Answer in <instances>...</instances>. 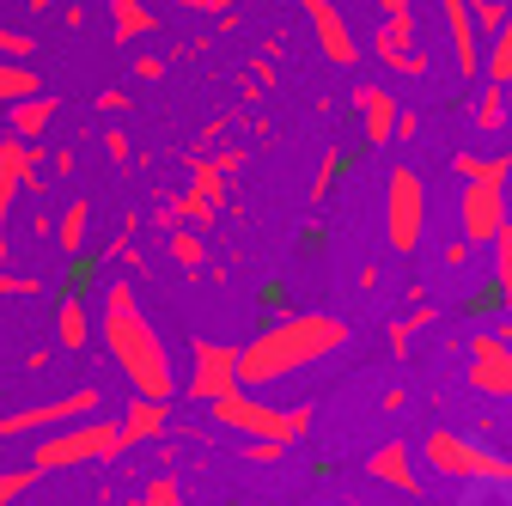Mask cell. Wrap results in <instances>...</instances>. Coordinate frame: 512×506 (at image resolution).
<instances>
[{
	"label": "cell",
	"instance_id": "obj_1",
	"mask_svg": "<svg viewBox=\"0 0 512 506\" xmlns=\"http://www.w3.org/2000/svg\"><path fill=\"white\" fill-rule=\"evenodd\" d=\"M98 330H104V354L116 360V372L135 385L141 397H165L177 391V372H171V354L153 330V318L141 311V293L128 281H110L104 287V311H98Z\"/></svg>",
	"mask_w": 512,
	"mask_h": 506
},
{
	"label": "cell",
	"instance_id": "obj_2",
	"mask_svg": "<svg viewBox=\"0 0 512 506\" xmlns=\"http://www.w3.org/2000/svg\"><path fill=\"white\" fill-rule=\"evenodd\" d=\"M348 342V324L330 318V311H299V318H281L269 330H256L244 348H238V385L263 391V385H281L287 372H305L324 354H336Z\"/></svg>",
	"mask_w": 512,
	"mask_h": 506
},
{
	"label": "cell",
	"instance_id": "obj_3",
	"mask_svg": "<svg viewBox=\"0 0 512 506\" xmlns=\"http://www.w3.org/2000/svg\"><path fill=\"white\" fill-rule=\"evenodd\" d=\"M452 171H464V202H458V220H464V238L470 244H494L500 226L512 220V153H458Z\"/></svg>",
	"mask_w": 512,
	"mask_h": 506
},
{
	"label": "cell",
	"instance_id": "obj_4",
	"mask_svg": "<svg viewBox=\"0 0 512 506\" xmlns=\"http://www.w3.org/2000/svg\"><path fill=\"white\" fill-rule=\"evenodd\" d=\"M214 409V421L220 427H232L238 439H269V446H299V439L311 433V403H293V409H275V403H263L250 385H238V391H226V397H214L208 403Z\"/></svg>",
	"mask_w": 512,
	"mask_h": 506
},
{
	"label": "cell",
	"instance_id": "obj_5",
	"mask_svg": "<svg viewBox=\"0 0 512 506\" xmlns=\"http://www.w3.org/2000/svg\"><path fill=\"white\" fill-rule=\"evenodd\" d=\"M122 452V421H68V427H55V433H37V452L31 464L49 476V470H74V464H110Z\"/></svg>",
	"mask_w": 512,
	"mask_h": 506
},
{
	"label": "cell",
	"instance_id": "obj_6",
	"mask_svg": "<svg viewBox=\"0 0 512 506\" xmlns=\"http://www.w3.org/2000/svg\"><path fill=\"white\" fill-rule=\"evenodd\" d=\"M421 458L433 476H452V482H512V458L470 439V433H458V427H433L421 439Z\"/></svg>",
	"mask_w": 512,
	"mask_h": 506
},
{
	"label": "cell",
	"instance_id": "obj_7",
	"mask_svg": "<svg viewBox=\"0 0 512 506\" xmlns=\"http://www.w3.org/2000/svg\"><path fill=\"white\" fill-rule=\"evenodd\" d=\"M421 226H427V183H421V171L397 165L391 183H384V244L409 257L421 244Z\"/></svg>",
	"mask_w": 512,
	"mask_h": 506
},
{
	"label": "cell",
	"instance_id": "obj_8",
	"mask_svg": "<svg viewBox=\"0 0 512 506\" xmlns=\"http://www.w3.org/2000/svg\"><path fill=\"white\" fill-rule=\"evenodd\" d=\"M104 409V391L98 385H80V391H61L49 403H31V409H13L7 421H0V439H37V433H55L68 421H86Z\"/></svg>",
	"mask_w": 512,
	"mask_h": 506
},
{
	"label": "cell",
	"instance_id": "obj_9",
	"mask_svg": "<svg viewBox=\"0 0 512 506\" xmlns=\"http://www.w3.org/2000/svg\"><path fill=\"white\" fill-rule=\"evenodd\" d=\"M372 49L384 61V74H403V80H421L427 74V49H421V31H415V13H384Z\"/></svg>",
	"mask_w": 512,
	"mask_h": 506
},
{
	"label": "cell",
	"instance_id": "obj_10",
	"mask_svg": "<svg viewBox=\"0 0 512 506\" xmlns=\"http://www.w3.org/2000/svg\"><path fill=\"white\" fill-rule=\"evenodd\" d=\"M43 153L19 135H0V257H7V220H13V202L25 183H43Z\"/></svg>",
	"mask_w": 512,
	"mask_h": 506
},
{
	"label": "cell",
	"instance_id": "obj_11",
	"mask_svg": "<svg viewBox=\"0 0 512 506\" xmlns=\"http://www.w3.org/2000/svg\"><path fill=\"white\" fill-rule=\"evenodd\" d=\"M226 391H238V348H226V342H189V397L214 403Z\"/></svg>",
	"mask_w": 512,
	"mask_h": 506
},
{
	"label": "cell",
	"instance_id": "obj_12",
	"mask_svg": "<svg viewBox=\"0 0 512 506\" xmlns=\"http://www.w3.org/2000/svg\"><path fill=\"white\" fill-rule=\"evenodd\" d=\"M470 391L482 397H512V342L476 330L470 336Z\"/></svg>",
	"mask_w": 512,
	"mask_h": 506
},
{
	"label": "cell",
	"instance_id": "obj_13",
	"mask_svg": "<svg viewBox=\"0 0 512 506\" xmlns=\"http://www.w3.org/2000/svg\"><path fill=\"white\" fill-rule=\"evenodd\" d=\"M299 7H305V19L317 31V49H324L336 68H354V61H360V37H354L348 13L336 7V0H299Z\"/></svg>",
	"mask_w": 512,
	"mask_h": 506
},
{
	"label": "cell",
	"instance_id": "obj_14",
	"mask_svg": "<svg viewBox=\"0 0 512 506\" xmlns=\"http://www.w3.org/2000/svg\"><path fill=\"white\" fill-rule=\"evenodd\" d=\"M439 19H445V37H452V61H458V74H464V80H476V74H482L476 0H439Z\"/></svg>",
	"mask_w": 512,
	"mask_h": 506
},
{
	"label": "cell",
	"instance_id": "obj_15",
	"mask_svg": "<svg viewBox=\"0 0 512 506\" xmlns=\"http://www.w3.org/2000/svg\"><path fill=\"white\" fill-rule=\"evenodd\" d=\"M354 110H360V135H366L372 147L397 141V116H403V110H397V98L384 92V86H372V80H366V86L354 92Z\"/></svg>",
	"mask_w": 512,
	"mask_h": 506
},
{
	"label": "cell",
	"instance_id": "obj_16",
	"mask_svg": "<svg viewBox=\"0 0 512 506\" xmlns=\"http://www.w3.org/2000/svg\"><path fill=\"white\" fill-rule=\"evenodd\" d=\"M366 476L384 482V488H403V494H421V476H415V452L403 439H384V446L366 458Z\"/></svg>",
	"mask_w": 512,
	"mask_h": 506
},
{
	"label": "cell",
	"instance_id": "obj_17",
	"mask_svg": "<svg viewBox=\"0 0 512 506\" xmlns=\"http://www.w3.org/2000/svg\"><path fill=\"white\" fill-rule=\"evenodd\" d=\"M159 433H171V403L135 391V403L122 409V446H147V439H159Z\"/></svg>",
	"mask_w": 512,
	"mask_h": 506
},
{
	"label": "cell",
	"instance_id": "obj_18",
	"mask_svg": "<svg viewBox=\"0 0 512 506\" xmlns=\"http://www.w3.org/2000/svg\"><path fill=\"white\" fill-rule=\"evenodd\" d=\"M55 342L61 348H92V305H86V293H61L55 299Z\"/></svg>",
	"mask_w": 512,
	"mask_h": 506
},
{
	"label": "cell",
	"instance_id": "obj_19",
	"mask_svg": "<svg viewBox=\"0 0 512 506\" xmlns=\"http://www.w3.org/2000/svg\"><path fill=\"white\" fill-rule=\"evenodd\" d=\"M55 244H61V257H68V263L86 257V244H92V202H68V214L55 220Z\"/></svg>",
	"mask_w": 512,
	"mask_h": 506
},
{
	"label": "cell",
	"instance_id": "obj_20",
	"mask_svg": "<svg viewBox=\"0 0 512 506\" xmlns=\"http://www.w3.org/2000/svg\"><path fill=\"white\" fill-rule=\"evenodd\" d=\"M470 122H476L482 135H506V129H512V104H506V86L482 80V92H476V110H470Z\"/></svg>",
	"mask_w": 512,
	"mask_h": 506
},
{
	"label": "cell",
	"instance_id": "obj_21",
	"mask_svg": "<svg viewBox=\"0 0 512 506\" xmlns=\"http://www.w3.org/2000/svg\"><path fill=\"white\" fill-rule=\"evenodd\" d=\"M7 122H13V135H19V141H43V129L55 122V98H49V92L19 98V104L7 110Z\"/></svg>",
	"mask_w": 512,
	"mask_h": 506
},
{
	"label": "cell",
	"instance_id": "obj_22",
	"mask_svg": "<svg viewBox=\"0 0 512 506\" xmlns=\"http://www.w3.org/2000/svg\"><path fill=\"white\" fill-rule=\"evenodd\" d=\"M43 92V74L31 68V61H7L0 55V110H13L19 98H37Z\"/></svg>",
	"mask_w": 512,
	"mask_h": 506
},
{
	"label": "cell",
	"instance_id": "obj_23",
	"mask_svg": "<svg viewBox=\"0 0 512 506\" xmlns=\"http://www.w3.org/2000/svg\"><path fill=\"white\" fill-rule=\"evenodd\" d=\"M110 25H116V31H110L116 43H135V37L159 31V19H153V13L141 7V0H110Z\"/></svg>",
	"mask_w": 512,
	"mask_h": 506
},
{
	"label": "cell",
	"instance_id": "obj_24",
	"mask_svg": "<svg viewBox=\"0 0 512 506\" xmlns=\"http://www.w3.org/2000/svg\"><path fill=\"white\" fill-rule=\"evenodd\" d=\"M189 196L196 202H208V208H220L226 202V165H189Z\"/></svg>",
	"mask_w": 512,
	"mask_h": 506
},
{
	"label": "cell",
	"instance_id": "obj_25",
	"mask_svg": "<svg viewBox=\"0 0 512 506\" xmlns=\"http://www.w3.org/2000/svg\"><path fill=\"white\" fill-rule=\"evenodd\" d=\"M494 299L512 311V220H506L500 238H494Z\"/></svg>",
	"mask_w": 512,
	"mask_h": 506
},
{
	"label": "cell",
	"instance_id": "obj_26",
	"mask_svg": "<svg viewBox=\"0 0 512 506\" xmlns=\"http://www.w3.org/2000/svg\"><path fill=\"white\" fill-rule=\"evenodd\" d=\"M488 80H494V86H512V13H506V25H500L494 43H488Z\"/></svg>",
	"mask_w": 512,
	"mask_h": 506
},
{
	"label": "cell",
	"instance_id": "obj_27",
	"mask_svg": "<svg viewBox=\"0 0 512 506\" xmlns=\"http://www.w3.org/2000/svg\"><path fill=\"white\" fill-rule=\"evenodd\" d=\"M427 324H433V311H427V305H421V311H409L403 324H391V354H397V360H409V348H415V336H421Z\"/></svg>",
	"mask_w": 512,
	"mask_h": 506
},
{
	"label": "cell",
	"instance_id": "obj_28",
	"mask_svg": "<svg viewBox=\"0 0 512 506\" xmlns=\"http://www.w3.org/2000/svg\"><path fill=\"white\" fill-rule=\"evenodd\" d=\"M37 482H43V470H37V464H25V470H0V506L25 500V494H31Z\"/></svg>",
	"mask_w": 512,
	"mask_h": 506
},
{
	"label": "cell",
	"instance_id": "obj_29",
	"mask_svg": "<svg viewBox=\"0 0 512 506\" xmlns=\"http://www.w3.org/2000/svg\"><path fill=\"white\" fill-rule=\"evenodd\" d=\"M171 257H177V269H208V250H202V238L196 232H171Z\"/></svg>",
	"mask_w": 512,
	"mask_h": 506
},
{
	"label": "cell",
	"instance_id": "obj_30",
	"mask_svg": "<svg viewBox=\"0 0 512 506\" xmlns=\"http://www.w3.org/2000/svg\"><path fill=\"white\" fill-rule=\"evenodd\" d=\"M128 506H183V488H177V476H153Z\"/></svg>",
	"mask_w": 512,
	"mask_h": 506
},
{
	"label": "cell",
	"instance_id": "obj_31",
	"mask_svg": "<svg viewBox=\"0 0 512 506\" xmlns=\"http://www.w3.org/2000/svg\"><path fill=\"white\" fill-rule=\"evenodd\" d=\"M458 506H512V482H464Z\"/></svg>",
	"mask_w": 512,
	"mask_h": 506
},
{
	"label": "cell",
	"instance_id": "obj_32",
	"mask_svg": "<svg viewBox=\"0 0 512 506\" xmlns=\"http://www.w3.org/2000/svg\"><path fill=\"white\" fill-rule=\"evenodd\" d=\"M506 13H512L506 0H476V31H482V37H494V31L506 25Z\"/></svg>",
	"mask_w": 512,
	"mask_h": 506
},
{
	"label": "cell",
	"instance_id": "obj_33",
	"mask_svg": "<svg viewBox=\"0 0 512 506\" xmlns=\"http://www.w3.org/2000/svg\"><path fill=\"white\" fill-rule=\"evenodd\" d=\"M0 293H7V299H37L43 281H37V275H7V269H0Z\"/></svg>",
	"mask_w": 512,
	"mask_h": 506
},
{
	"label": "cell",
	"instance_id": "obj_34",
	"mask_svg": "<svg viewBox=\"0 0 512 506\" xmlns=\"http://www.w3.org/2000/svg\"><path fill=\"white\" fill-rule=\"evenodd\" d=\"M177 214H183L189 226H214V214H220V208H208V202H196V196H189V189H183V196H177Z\"/></svg>",
	"mask_w": 512,
	"mask_h": 506
},
{
	"label": "cell",
	"instance_id": "obj_35",
	"mask_svg": "<svg viewBox=\"0 0 512 506\" xmlns=\"http://www.w3.org/2000/svg\"><path fill=\"white\" fill-rule=\"evenodd\" d=\"M0 55H7V61H31V37H25V31H7V25H0Z\"/></svg>",
	"mask_w": 512,
	"mask_h": 506
},
{
	"label": "cell",
	"instance_id": "obj_36",
	"mask_svg": "<svg viewBox=\"0 0 512 506\" xmlns=\"http://www.w3.org/2000/svg\"><path fill=\"white\" fill-rule=\"evenodd\" d=\"M171 7H183V13H232L238 0H171Z\"/></svg>",
	"mask_w": 512,
	"mask_h": 506
},
{
	"label": "cell",
	"instance_id": "obj_37",
	"mask_svg": "<svg viewBox=\"0 0 512 506\" xmlns=\"http://www.w3.org/2000/svg\"><path fill=\"white\" fill-rule=\"evenodd\" d=\"M470 238H458V244H445V269H470Z\"/></svg>",
	"mask_w": 512,
	"mask_h": 506
},
{
	"label": "cell",
	"instance_id": "obj_38",
	"mask_svg": "<svg viewBox=\"0 0 512 506\" xmlns=\"http://www.w3.org/2000/svg\"><path fill=\"white\" fill-rule=\"evenodd\" d=\"M104 153H110L116 165H128V135H122V129H104Z\"/></svg>",
	"mask_w": 512,
	"mask_h": 506
},
{
	"label": "cell",
	"instance_id": "obj_39",
	"mask_svg": "<svg viewBox=\"0 0 512 506\" xmlns=\"http://www.w3.org/2000/svg\"><path fill=\"white\" fill-rule=\"evenodd\" d=\"M135 80H165V61L159 55H135Z\"/></svg>",
	"mask_w": 512,
	"mask_h": 506
},
{
	"label": "cell",
	"instance_id": "obj_40",
	"mask_svg": "<svg viewBox=\"0 0 512 506\" xmlns=\"http://www.w3.org/2000/svg\"><path fill=\"white\" fill-rule=\"evenodd\" d=\"M98 110H110V116L128 110V92H122V86H104V92H98Z\"/></svg>",
	"mask_w": 512,
	"mask_h": 506
},
{
	"label": "cell",
	"instance_id": "obj_41",
	"mask_svg": "<svg viewBox=\"0 0 512 506\" xmlns=\"http://www.w3.org/2000/svg\"><path fill=\"white\" fill-rule=\"evenodd\" d=\"M49 171H55V177H74V153H68V147L49 153Z\"/></svg>",
	"mask_w": 512,
	"mask_h": 506
},
{
	"label": "cell",
	"instance_id": "obj_42",
	"mask_svg": "<svg viewBox=\"0 0 512 506\" xmlns=\"http://www.w3.org/2000/svg\"><path fill=\"white\" fill-rule=\"evenodd\" d=\"M378 13H415L409 0H378Z\"/></svg>",
	"mask_w": 512,
	"mask_h": 506
},
{
	"label": "cell",
	"instance_id": "obj_43",
	"mask_svg": "<svg viewBox=\"0 0 512 506\" xmlns=\"http://www.w3.org/2000/svg\"><path fill=\"white\" fill-rule=\"evenodd\" d=\"M31 7H37V13H49V7H61V0H31Z\"/></svg>",
	"mask_w": 512,
	"mask_h": 506
}]
</instances>
